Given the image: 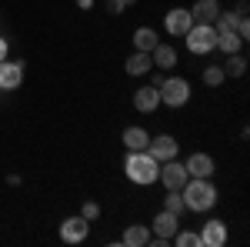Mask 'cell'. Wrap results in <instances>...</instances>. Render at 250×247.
<instances>
[{"instance_id": "obj_1", "label": "cell", "mask_w": 250, "mask_h": 247, "mask_svg": "<svg viewBox=\"0 0 250 247\" xmlns=\"http://www.w3.org/2000/svg\"><path fill=\"white\" fill-rule=\"evenodd\" d=\"M180 197H184V207L193 210V214H204L217 204V187L210 184V177H190L184 187H180Z\"/></svg>"}, {"instance_id": "obj_2", "label": "cell", "mask_w": 250, "mask_h": 247, "mask_svg": "<svg viewBox=\"0 0 250 247\" xmlns=\"http://www.w3.org/2000/svg\"><path fill=\"white\" fill-rule=\"evenodd\" d=\"M124 174H127L134 184H140V187H150V184L157 180V174H160V164H157L147 151H127Z\"/></svg>"}, {"instance_id": "obj_3", "label": "cell", "mask_w": 250, "mask_h": 247, "mask_svg": "<svg viewBox=\"0 0 250 247\" xmlns=\"http://www.w3.org/2000/svg\"><path fill=\"white\" fill-rule=\"evenodd\" d=\"M184 37H187V50L197 54V57L217 50V30H213V23H193Z\"/></svg>"}, {"instance_id": "obj_4", "label": "cell", "mask_w": 250, "mask_h": 247, "mask_svg": "<svg viewBox=\"0 0 250 247\" xmlns=\"http://www.w3.org/2000/svg\"><path fill=\"white\" fill-rule=\"evenodd\" d=\"M157 90H160V104H167L173 111L190 100V84H187L184 77H164V84H160Z\"/></svg>"}, {"instance_id": "obj_5", "label": "cell", "mask_w": 250, "mask_h": 247, "mask_svg": "<svg viewBox=\"0 0 250 247\" xmlns=\"http://www.w3.org/2000/svg\"><path fill=\"white\" fill-rule=\"evenodd\" d=\"M157 180H160V184H164L167 190H180L184 184H187V180H190V174H187V167H184V164L173 157V160H164V164H160V174H157Z\"/></svg>"}, {"instance_id": "obj_6", "label": "cell", "mask_w": 250, "mask_h": 247, "mask_svg": "<svg viewBox=\"0 0 250 247\" xmlns=\"http://www.w3.org/2000/svg\"><path fill=\"white\" fill-rule=\"evenodd\" d=\"M147 154L154 157L157 164H164V160H173L180 154V144H177V137H170V134H157V137L147 140Z\"/></svg>"}, {"instance_id": "obj_7", "label": "cell", "mask_w": 250, "mask_h": 247, "mask_svg": "<svg viewBox=\"0 0 250 247\" xmlns=\"http://www.w3.org/2000/svg\"><path fill=\"white\" fill-rule=\"evenodd\" d=\"M87 234H90V221H83V217H67L63 224H60V241L63 244H83L87 241Z\"/></svg>"}, {"instance_id": "obj_8", "label": "cell", "mask_w": 250, "mask_h": 247, "mask_svg": "<svg viewBox=\"0 0 250 247\" xmlns=\"http://www.w3.org/2000/svg\"><path fill=\"white\" fill-rule=\"evenodd\" d=\"M190 27H193V17H190L187 7H173V10H167V17H164V30H167L170 37H184Z\"/></svg>"}, {"instance_id": "obj_9", "label": "cell", "mask_w": 250, "mask_h": 247, "mask_svg": "<svg viewBox=\"0 0 250 247\" xmlns=\"http://www.w3.org/2000/svg\"><path fill=\"white\" fill-rule=\"evenodd\" d=\"M23 84V60H0V90H17Z\"/></svg>"}, {"instance_id": "obj_10", "label": "cell", "mask_w": 250, "mask_h": 247, "mask_svg": "<svg viewBox=\"0 0 250 247\" xmlns=\"http://www.w3.org/2000/svg\"><path fill=\"white\" fill-rule=\"evenodd\" d=\"M180 227V214H173V210H160L154 221H150V230H154L157 237H164V241H170L173 234Z\"/></svg>"}, {"instance_id": "obj_11", "label": "cell", "mask_w": 250, "mask_h": 247, "mask_svg": "<svg viewBox=\"0 0 250 247\" xmlns=\"http://www.w3.org/2000/svg\"><path fill=\"white\" fill-rule=\"evenodd\" d=\"M197 237H200V247H224L227 244V224L224 221H207Z\"/></svg>"}, {"instance_id": "obj_12", "label": "cell", "mask_w": 250, "mask_h": 247, "mask_svg": "<svg viewBox=\"0 0 250 247\" xmlns=\"http://www.w3.org/2000/svg\"><path fill=\"white\" fill-rule=\"evenodd\" d=\"M134 107L140 114H154L157 107H160V90H157L154 84H150V87H137L134 90Z\"/></svg>"}, {"instance_id": "obj_13", "label": "cell", "mask_w": 250, "mask_h": 247, "mask_svg": "<svg viewBox=\"0 0 250 247\" xmlns=\"http://www.w3.org/2000/svg\"><path fill=\"white\" fill-rule=\"evenodd\" d=\"M184 167H187L190 177H213V171H217L210 154H190V157L184 160Z\"/></svg>"}, {"instance_id": "obj_14", "label": "cell", "mask_w": 250, "mask_h": 247, "mask_svg": "<svg viewBox=\"0 0 250 247\" xmlns=\"http://www.w3.org/2000/svg\"><path fill=\"white\" fill-rule=\"evenodd\" d=\"M187 10H190L193 23H213L220 14V3L217 0H193V7H187Z\"/></svg>"}, {"instance_id": "obj_15", "label": "cell", "mask_w": 250, "mask_h": 247, "mask_svg": "<svg viewBox=\"0 0 250 247\" xmlns=\"http://www.w3.org/2000/svg\"><path fill=\"white\" fill-rule=\"evenodd\" d=\"M150 60H154L157 70H164V74H167V70H173V67H177V50H173L170 44H164V40H160L154 50H150Z\"/></svg>"}, {"instance_id": "obj_16", "label": "cell", "mask_w": 250, "mask_h": 247, "mask_svg": "<svg viewBox=\"0 0 250 247\" xmlns=\"http://www.w3.org/2000/svg\"><path fill=\"white\" fill-rule=\"evenodd\" d=\"M120 244L124 247H147L150 244V227H147V224H130V227H124Z\"/></svg>"}, {"instance_id": "obj_17", "label": "cell", "mask_w": 250, "mask_h": 247, "mask_svg": "<svg viewBox=\"0 0 250 247\" xmlns=\"http://www.w3.org/2000/svg\"><path fill=\"white\" fill-rule=\"evenodd\" d=\"M150 67H154V60H150V54H144V50L130 54V57H127V64H124V70H127L130 77H144V74H150Z\"/></svg>"}, {"instance_id": "obj_18", "label": "cell", "mask_w": 250, "mask_h": 247, "mask_svg": "<svg viewBox=\"0 0 250 247\" xmlns=\"http://www.w3.org/2000/svg\"><path fill=\"white\" fill-rule=\"evenodd\" d=\"M120 140H124V147H127V151H147V140H150V134L144 131V127H127Z\"/></svg>"}, {"instance_id": "obj_19", "label": "cell", "mask_w": 250, "mask_h": 247, "mask_svg": "<svg viewBox=\"0 0 250 247\" xmlns=\"http://www.w3.org/2000/svg\"><path fill=\"white\" fill-rule=\"evenodd\" d=\"M157 44H160V37H157V30H154V27H137V30H134V47H137V50L150 54Z\"/></svg>"}, {"instance_id": "obj_20", "label": "cell", "mask_w": 250, "mask_h": 247, "mask_svg": "<svg viewBox=\"0 0 250 247\" xmlns=\"http://www.w3.org/2000/svg\"><path fill=\"white\" fill-rule=\"evenodd\" d=\"M240 47H244V40L233 30H217V50H224V57L227 54H240Z\"/></svg>"}, {"instance_id": "obj_21", "label": "cell", "mask_w": 250, "mask_h": 247, "mask_svg": "<svg viewBox=\"0 0 250 247\" xmlns=\"http://www.w3.org/2000/svg\"><path fill=\"white\" fill-rule=\"evenodd\" d=\"M224 74L227 77H244L247 74V57H244V54H227V60H224Z\"/></svg>"}, {"instance_id": "obj_22", "label": "cell", "mask_w": 250, "mask_h": 247, "mask_svg": "<svg viewBox=\"0 0 250 247\" xmlns=\"http://www.w3.org/2000/svg\"><path fill=\"white\" fill-rule=\"evenodd\" d=\"M227 80V74H224V67H217V64H210V67H204V84L207 87H220Z\"/></svg>"}, {"instance_id": "obj_23", "label": "cell", "mask_w": 250, "mask_h": 247, "mask_svg": "<svg viewBox=\"0 0 250 247\" xmlns=\"http://www.w3.org/2000/svg\"><path fill=\"white\" fill-rule=\"evenodd\" d=\"M170 241L177 247H200V237H197L193 230H180V227H177V234H173Z\"/></svg>"}, {"instance_id": "obj_24", "label": "cell", "mask_w": 250, "mask_h": 247, "mask_svg": "<svg viewBox=\"0 0 250 247\" xmlns=\"http://www.w3.org/2000/svg\"><path fill=\"white\" fill-rule=\"evenodd\" d=\"M164 210H173V214H184V197H180V190H167V197H164Z\"/></svg>"}, {"instance_id": "obj_25", "label": "cell", "mask_w": 250, "mask_h": 247, "mask_svg": "<svg viewBox=\"0 0 250 247\" xmlns=\"http://www.w3.org/2000/svg\"><path fill=\"white\" fill-rule=\"evenodd\" d=\"M80 217H83V221H97V217H100V204H97V201H83Z\"/></svg>"}, {"instance_id": "obj_26", "label": "cell", "mask_w": 250, "mask_h": 247, "mask_svg": "<svg viewBox=\"0 0 250 247\" xmlns=\"http://www.w3.org/2000/svg\"><path fill=\"white\" fill-rule=\"evenodd\" d=\"M137 0H110V14H124L127 7H134Z\"/></svg>"}, {"instance_id": "obj_27", "label": "cell", "mask_w": 250, "mask_h": 247, "mask_svg": "<svg viewBox=\"0 0 250 247\" xmlns=\"http://www.w3.org/2000/svg\"><path fill=\"white\" fill-rule=\"evenodd\" d=\"M10 54V44H7V37H0V60Z\"/></svg>"}, {"instance_id": "obj_28", "label": "cell", "mask_w": 250, "mask_h": 247, "mask_svg": "<svg viewBox=\"0 0 250 247\" xmlns=\"http://www.w3.org/2000/svg\"><path fill=\"white\" fill-rule=\"evenodd\" d=\"M77 7H80V10H90V7H94V0H77Z\"/></svg>"}]
</instances>
